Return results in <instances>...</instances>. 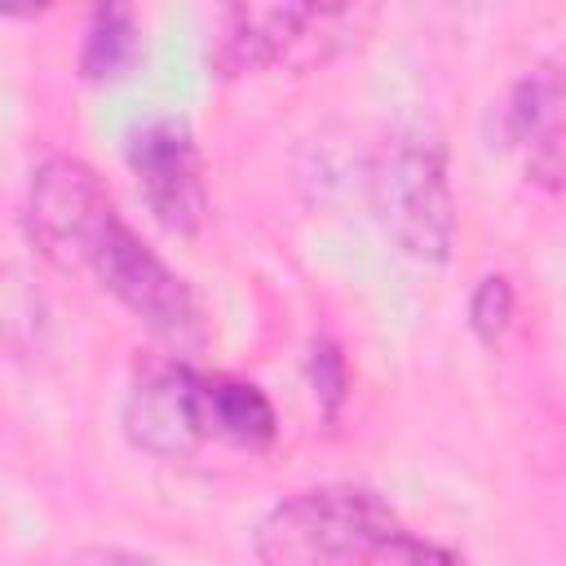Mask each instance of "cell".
<instances>
[{
    "label": "cell",
    "instance_id": "obj_1",
    "mask_svg": "<svg viewBox=\"0 0 566 566\" xmlns=\"http://www.w3.org/2000/svg\"><path fill=\"white\" fill-rule=\"evenodd\" d=\"M119 420L128 442L159 460H195L208 447H239L256 455L279 433V416L252 380L208 376L181 358L137 363Z\"/></svg>",
    "mask_w": 566,
    "mask_h": 566
},
{
    "label": "cell",
    "instance_id": "obj_2",
    "mask_svg": "<svg viewBox=\"0 0 566 566\" xmlns=\"http://www.w3.org/2000/svg\"><path fill=\"white\" fill-rule=\"evenodd\" d=\"M394 504L358 482H323L279 500L252 531L261 566H371L402 539Z\"/></svg>",
    "mask_w": 566,
    "mask_h": 566
},
{
    "label": "cell",
    "instance_id": "obj_3",
    "mask_svg": "<svg viewBox=\"0 0 566 566\" xmlns=\"http://www.w3.org/2000/svg\"><path fill=\"white\" fill-rule=\"evenodd\" d=\"M367 9L296 4V0H239L212 13L208 62L217 75L314 71L358 44Z\"/></svg>",
    "mask_w": 566,
    "mask_h": 566
},
{
    "label": "cell",
    "instance_id": "obj_4",
    "mask_svg": "<svg viewBox=\"0 0 566 566\" xmlns=\"http://www.w3.org/2000/svg\"><path fill=\"white\" fill-rule=\"evenodd\" d=\"M371 212L385 239L424 265H442L455 248V190L447 150L424 128H398L371 159Z\"/></svg>",
    "mask_w": 566,
    "mask_h": 566
},
{
    "label": "cell",
    "instance_id": "obj_5",
    "mask_svg": "<svg viewBox=\"0 0 566 566\" xmlns=\"http://www.w3.org/2000/svg\"><path fill=\"white\" fill-rule=\"evenodd\" d=\"M80 274H88L102 292H111L172 354L203 349L208 327H203V310H199L195 292L119 212L93 239Z\"/></svg>",
    "mask_w": 566,
    "mask_h": 566
},
{
    "label": "cell",
    "instance_id": "obj_6",
    "mask_svg": "<svg viewBox=\"0 0 566 566\" xmlns=\"http://www.w3.org/2000/svg\"><path fill=\"white\" fill-rule=\"evenodd\" d=\"M115 217L97 172L75 155H44L27 186V234L44 261L80 274L93 239Z\"/></svg>",
    "mask_w": 566,
    "mask_h": 566
},
{
    "label": "cell",
    "instance_id": "obj_7",
    "mask_svg": "<svg viewBox=\"0 0 566 566\" xmlns=\"http://www.w3.org/2000/svg\"><path fill=\"white\" fill-rule=\"evenodd\" d=\"M124 159H128V172L137 181V195L146 199L150 217L168 234L186 239V234L203 230L212 199H208L195 133L181 119H172V115L142 119L124 142Z\"/></svg>",
    "mask_w": 566,
    "mask_h": 566
},
{
    "label": "cell",
    "instance_id": "obj_8",
    "mask_svg": "<svg viewBox=\"0 0 566 566\" xmlns=\"http://www.w3.org/2000/svg\"><path fill=\"white\" fill-rule=\"evenodd\" d=\"M500 137L522 159L539 190H566V80L557 66H535L500 102Z\"/></svg>",
    "mask_w": 566,
    "mask_h": 566
},
{
    "label": "cell",
    "instance_id": "obj_9",
    "mask_svg": "<svg viewBox=\"0 0 566 566\" xmlns=\"http://www.w3.org/2000/svg\"><path fill=\"white\" fill-rule=\"evenodd\" d=\"M142 57V18L133 4H97L84 22L80 40V75L93 84H111L133 75Z\"/></svg>",
    "mask_w": 566,
    "mask_h": 566
},
{
    "label": "cell",
    "instance_id": "obj_10",
    "mask_svg": "<svg viewBox=\"0 0 566 566\" xmlns=\"http://www.w3.org/2000/svg\"><path fill=\"white\" fill-rule=\"evenodd\" d=\"M469 327L482 345H500L513 327V283L504 274H482L469 292Z\"/></svg>",
    "mask_w": 566,
    "mask_h": 566
},
{
    "label": "cell",
    "instance_id": "obj_11",
    "mask_svg": "<svg viewBox=\"0 0 566 566\" xmlns=\"http://www.w3.org/2000/svg\"><path fill=\"white\" fill-rule=\"evenodd\" d=\"M345 385H349V376H345L340 349L332 340H314V389L327 402V411H336V402L345 398Z\"/></svg>",
    "mask_w": 566,
    "mask_h": 566
},
{
    "label": "cell",
    "instance_id": "obj_12",
    "mask_svg": "<svg viewBox=\"0 0 566 566\" xmlns=\"http://www.w3.org/2000/svg\"><path fill=\"white\" fill-rule=\"evenodd\" d=\"M389 566H460V557H455L451 548H442V544L402 535V539L389 548Z\"/></svg>",
    "mask_w": 566,
    "mask_h": 566
},
{
    "label": "cell",
    "instance_id": "obj_13",
    "mask_svg": "<svg viewBox=\"0 0 566 566\" xmlns=\"http://www.w3.org/2000/svg\"><path fill=\"white\" fill-rule=\"evenodd\" d=\"M84 566H159V562H150V557H142V553H124V548H102V553H93Z\"/></svg>",
    "mask_w": 566,
    "mask_h": 566
},
{
    "label": "cell",
    "instance_id": "obj_14",
    "mask_svg": "<svg viewBox=\"0 0 566 566\" xmlns=\"http://www.w3.org/2000/svg\"><path fill=\"white\" fill-rule=\"evenodd\" d=\"M553 66H557V75H562V80H566V49H562V57H557V62H553Z\"/></svg>",
    "mask_w": 566,
    "mask_h": 566
}]
</instances>
